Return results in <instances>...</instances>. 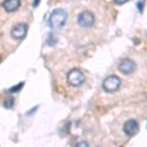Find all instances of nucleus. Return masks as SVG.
I'll use <instances>...</instances> for the list:
<instances>
[{
	"instance_id": "nucleus-1",
	"label": "nucleus",
	"mask_w": 147,
	"mask_h": 147,
	"mask_svg": "<svg viewBox=\"0 0 147 147\" xmlns=\"http://www.w3.org/2000/svg\"><path fill=\"white\" fill-rule=\"evenodd\" d=\"M68 13L63 9H55L51 13L50 18H49V26L52 28L59 30L63 28L64 25L67 22Z\"/></svg>"
},
{
	"instance_id": "nucleus-2",
	"label": "nucleus",
	"mask_w": 147,
	"mask_h": 147,
	"mask_svg": "<svg viewBox=\"0 0 147 147\" xmlns=\"http://www.w3.org/2000/svg\"><path fill=\"white\" fill-rule=\"evenodd\" d=\"M67 80L73 86H80L84 82V75L79 69H73L68 74Z\"/></svg>"
},
{
	"instance_id": "nucleus-3",
	"label": "nucleus",
	"mask_w": 147,
	"mask_h": 147,
	"mask_svg": "<svg viewBox=\"0 0 147 147\" xmlns=\"http://www.w3.org/2000/svg\"><path fill=\"white\" fill-rule=\"evenodd\" d=\"M104 90L107 92H115L120 88L121 86V80L119 77L115 75L109 76L104 80L103 84H102Z\"/></svg>"
},
{
	"instance_id": "nucleus-4",
	"label": "nucleus",
	"mask_w": 147,
	"mask_h": 147,
	"mask_svg": "<svg viewBox=\"0 0 147 147\" xmlns=\"http://www.w3.org/2000/svg\"><path fill=\"white\" fill-rule=\"evenodd\" d=\"M78 24L82 28H90L94 24V15L89 11H84L78 16Z\"/></svg>"
},
{
	"instance_id": "nucleus-5",
	"label": "nucleus",
	"mask_w": 147,
	"mask_h": 147,
	"mask_svg": "<svg viewBox=\"0 0 147 147\" xmlns=\"http://www.w3.org/2000/svg\"><path fill=\"white\" fill-rule=\"evenodd\" d=\"M28 32V25L25 23H19L13 28L11 32L12 36L15 39H23L26 37Z\"/></svg>"
},
{
	"instance_id": "nucleus-6",
	"label": "nucleus",
	"mask_w": 147,
	"mask_h": 147,
	"mask_svg": "<svg viewBox=\"0 0 147 147\" xmlns=\"http://www.w3.org/2000/svg\"><path fill=\"white\" fill-rule=\"evenodd\" d=\"M136 62H134L130 59H125L122 62L120 63L119 65V70L121 73L125 74V75H129V74H131L136 71Z\"/></svg>"
},
{
	"instance_id": "nucleus-7",
	"label": "nucleus",
	"mask_w": 147,
	"mask_h": 147,
	"mask_svg": "<svg viewBox=\"0 0 147 147\" xmlns=\"http://www.w3.org/2000/svg\"><path fill=\"white\" fill-rule=\"evenodd\" d=\"M124 131L127 136H134L139 131V125L136 120H129L124 125Z\"/></svg>"
},
{
	"instance_id": "nucleus-8",
	"label": "nucleus",
	"mask_w": 147,
	"mask_h": 147,
	"mask_svg": "<svg viewBox=\"0 0 147 147\" xmlns=\"http://www.w3.org/2000/svg\"><path fill=\"white\" fill-rule=\"evenodd\" d=\"M2 5H3L6 12L11 13V12L18 10L19 7L21 5V2H20V0H5Z\"/></svg>"
},
{
	"instance_id": "nucleus-9",
	"label": "nucleus",
	"mask_w": 147,
	"mask_h": 147,
	"mask_svg": "<svg viewBox=\"0 0 147 147\" xmlns=\"http://www.w3.org/2000/svg\"><path fill=\"white\" fill-rule=\"evenodd\" d=\"M24 84H25V82H19L17 85H15V86H12L11 88H9L7 92H9V93H16V92H19L21 90V89L23 88Z\"/></svg>"
},
{
	"instance_id": "nucleus-10",
	"label": "nucleus",
	"mask_w": 147,
	"mask_h": 147,
	"mask_svg": "<svg viewBox=\"0 0 147 147\" xmlns=\"http://www.w3.org/2000/svg\"><path fill=\"white\" fill-rule=\"evenodd\" d=\"M13 105H14V98L12 96L8 97V98L3 102V106L6 109H11L12 107H13Z\"/></svg>"
},
{
	"instance_id": "nucleus-11",
	"label": "nucleus",
	"mask_w": 147,
	"mask_h": 147,
	"mask_svg": "<svg viewBox=\"0 0 147 147\" xmlns=\"http://www.w3.org/2000/svg\"><path fill=\"white\" fill-rule=\"evenodd\" d=\"M57 42V39L55 38V35H53V34H49V36H48V38H47V43L49 44V45H54Z\"/></svg>"
},
{
	"instance_id": "nucleus-12",
	"label": "nucleus",
	"mask_w": 147,
	"mask_h": 147,
	"mask_svg": "<svg viewBox=\"0 0 147 147\" xmlns=\"http://www.w3.org/2000/svg\"><path fill=\"white\" fill-rule=\"evenodd\" d=\"M144 5H145V0H139V1L137 2V9H138L140 13L143 12Z\"/></svg>"
},
{
	"instance_id": "nucleus-13",
	"label": "nucleus",
	"mask_w": 147,
	"mask_h": 147,
	"mask_svg": "<svg viewBox=\"0 0 147 147\" xmlns=\"http://www.w3.org/2000/svg\"><path fill=\"white\" fill-rule=\"evenodd\" d=\"M127 1H129V0H114V2H115L116 4H118V5L125 4V3H127Z\"/></svg>"
},
{
	"instance_id": "nucleus-14",
	"label": "nucleus",
	"mask_w": 147,
	"mask_h": 147,
	"mask_svg": "<svg viewBox=\"0 0 147 147\" xmlns=\"http://www.w3.org/2000/svg\"><path fill=\"white\" fill-rule=\"evenodd\" d=\"M36 109H37V106H35V107H34V109H32V110H30V112H28V115H32V113H34V111H35V110H36Z\"/></svg>"
},
{
	"instance_id": "nucleus-15",
	"label": "nucleus",
	"mask_w": 147,
	"mask_h": 147,
	"mask_svg": "<svg viewBox=\"0 0 147 147\" xmlns=\"http://www.w3.org/2000/svg\"><path fill=\"white\" fill-rule=\"evenodd\" d=\"M39 1H40V0H34V7H36L37 5H38Z\"/></svg>"
},
{
	"instance_id": "nucleus-16",
	"label": "nucleus",
	"mask_w": 147,
	"mask_h": 147,
	"mask_svg": "<svg viewBox=\"0 0 147 147\" xmlns=\"http://www.w3.org/2000/svg\"><path fill=\"white\" fill-rule=\"evenodd\" d=\"M77 145H78V146H80V145H84V146H87V143H86V142H80V143H78Z\"/></svg>"
}]
</instances>
